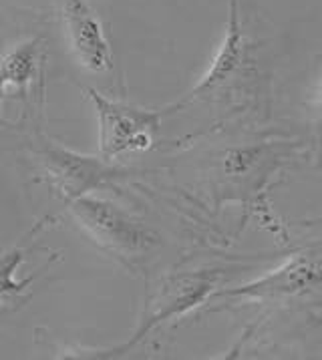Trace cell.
Returning <instances> with one entry per match:
<instances>
[{
  "instance_id": "6da1fadb",
  "label": "cell",
  "mask_w": 322,
  "mask_h": 360,
  "mask_svg": "<svg viewBox=\"0 0 322 360\" xmlns=\"http://www.w3.org/2000/svg\"><path fill=\"white\" fill-rule=\"evenodd\" d=\"M87 93L99 115L103 158L113 159L129 151H146L153 145L160 127V115L109 101L95 89H89Z\"/></svg>"
},
{
  "instance_id": "7a4b0ae2",
  "label": "cell",
  "mask_w": 322,
  "mask_h": 360,
  "mask_svg": "<svg viewBox=\"0 0 322 360\" xmlns=\"http://www.w3.org/2000/svg\"><path fill=\"white\" fill-rule=\"evenodd\" d=\"M71 210L97 244L121 258H135L153 242V236L147 233L143 226L133 221L113 203L81 195L71 202Z\"/></svg>"
},
{
  "instance_id": "3957f363",
  "label": "cell",
  "mask_w": 322,
  "mask_h": 360,
  "mask_svg": "<svg viewBox=\"0 0 322 360\" xmlns=\"http://www.w3.org/2000/svg\"><path fill=\"white\" fill-rule=\"evenodd\" d=\"M63 20L77 60L91 72H107L113 65L111 44L95 8L87 0H63Z\"/></svg>"
},
{
  "instance_id": "277c9868",
  "label": "cell",
  "mask_w": 322,
  "mask_h": 360,
  "mask_svg": "<svg viewBox=\"0 0 322 360\" xmlns=\"http://www.w3.org/2000/svg\"><path fill=\"white\" fill-rule=\"evenodd\" d=\"M41 158L49 184L59 189L69 203L85 195L91 189L99 188L113 175V169L101 161L77 155L57 145L43 147Z\"/></svg>"
},
{
  "instance_id": "5b68a950",
  "label": "cell",
  "mask_w": 322,
  "mask_h": 360,
  "mask_svg": "<svg viewBox=\"0 0 322 360\" xmlns=\"http://www.w3.org/2000/svg\"><path fill=\"white\" fill-rule=\"evenodd\" d=\"M212 288V280L202 278V276H193V278H179V280H172L169 286H163L160 290V294L155 296V302L151 304L153 310H147L143 314V322L141 328L135 332L131 340L125 346H121L119 350L113 352H123L129 350L135 342H139L147 332L151 330L155 324H160L167 318L181 314L183 310H188L191 306L200 302L205 294Z\"/></svg>"
},
{
  "instance_id": "8992f818",
  "label": "cell",
  "mask_w": 322,
  "mask_h": 360,
  "mask_svg": "<svg viewBox=\"0 0 322 360\" xmlns=\"http://www.w3.org/2000/svg\"><path fill=\"white\" fill-rule=\"evenodd\" d=\"M246 55V43H244V32L240 27V15H238V4L236 0L230 2V16H228V27H226V37L221 43L218 55L214 58L210 71L204 77V81L193 89L191 95H200L202 91H210L228 79L232 72L242 65Z\"/></svg>"
},
{
  "instance_id": "52a82bcc",
  "label": "cell",
  "mask_w": 322,
  "mask_h": 360,
  "mask_svg": "<svg viewBox=\"0 0 322 360\" xmlns=\"http://www.w3.org/2000/svg\"><path fill=\"white\" fill-rule=\"evenodd\" d=\"M29 252V245L25 248L22 244H18L11 250H6L4 254H0V304L2 306L22 302L27 292L32 286L34 276H29L25 280H16L18 268L25 264Z\"/></svg>"
},
{
  "instance_id": "ba28073f",
  "label": "cell",
  "mask_w": 322,
  "mask_h": 360,
  "mask_svg": "<svg viewBox=\"0 0 322 360\" xmlns=\"http://www.w3.org/2000/svg\"><path fill=\"white\" fill-rule=\"evenodd\" d=\"M316 147H318V159H321L322 165V79H321V89H318V101H316Z\"/></svg>"
}]
</instances>
